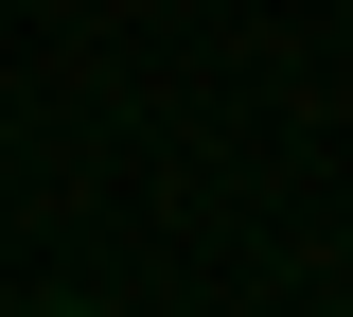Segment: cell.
I'll return each instance as SVG.
<instances>
[{"label":"cell","instance_id":"cell-1","mask_svg":"<svg viewBox=\"0 0 353 317\" xmlns=\"http://www.w3.org/2000/svg\"><path fill=\"white\" fill-rule=\"evenodd\" d=\"M36 317H88V300H36Z\"/></svg>","mask_w":353,"mask_h":317}]
</instances>
